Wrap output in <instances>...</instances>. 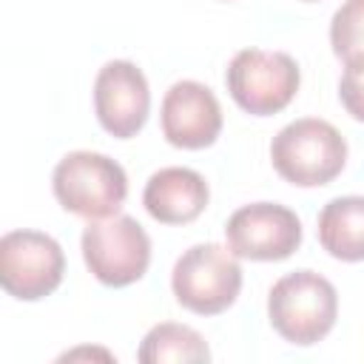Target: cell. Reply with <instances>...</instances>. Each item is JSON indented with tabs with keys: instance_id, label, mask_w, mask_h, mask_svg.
Listing matches in <instances>:
<instances>
[{
	"instance_id": "cell-1",
	"label": "cell",
	"mask_w": 364,
	"mask_h": 364,
	"mask_svg": "<svg viewBox=\"0 0 364 364\" xmlns=\"http://www.w3.org/2000/svg\"><path fill=\"white\" fill-rule=\"evenodd\" d=\"M267 316L284 341L310 347L333 330L338 316V293L321 273L293 270L270 287Z\"/></svg>"
},
{
	"instance_id": "cell-2",
	"label": "cell",
	"mask_w": 364,
	"mask_h": 364,
	"mask_svg": "<svg viewBox=\"0 0 364 364\" xmlns=\"http://www.w3.org/2000/svg\"><path fill=\"white\" fill-rule=\"evenodd\" d=\"M276 173L299 188H318L333 182L347 162V142L327 119L304 117L284 125L270 142Z\"/></svg>"
},
{
	"instance_id": "cell-3",
	"label": "cell",
	"mask_w": 364,
	"mask_h": 364,
	"mask_svg": "<svg viewBox=\"0 0 364 364\" xmlns=\"http://www.w3.org/2000/svg\"><path fill=\"white\" fill-rule=\"evenodd\" d=\"M57 202L82 219H105L119 213L128 196V176L122 165L97 151L65 154L51 176Z\"/></svg>"
},
{
	"instance_id": "cell-4",
	"label": "cell",
	"mask_w": 364,
	"mask_h": 364,
	"mask_svg": "<svg viewBox=\"0 0 364 364\" xmlns=\"http://www.w3.org/2000/svg\"><path fill=\"white\" fill-rule=\"evenodd\" d=\"M176 301L196 316H216L228 310L242 290V267L230 247L216 242L188 247L171 276Z\"/></svg>"
},
{
	"instance_id": "cell-5",
	"label": "cell",
	"mask_w": 364,
	"mask_h": 364,
	"mask_svg": "<svg viewBox=\"0 0 364 364\" xmlns=\"http://www.w3.org/2000/svg\"><path fill=\"white\" fill-rule=\"evenodd\" d=\"M82 259L97 282L128 287L139 282L151 264V239L134 216L114 213L94 219L82 230Z\"/></svg>"
},
{
	"instance_id": "cell-6",
	"label": "cell",
	"mask_w": 364,
	"mask_h": 364,
	"mask_svg": "<svg viewBox=\"0 0 364 364\" xmlns=\"http://www.w3.org/2000/svg\"><path fill=\"white\" fill-rule=\"evenodd\" d=\"M299 80L301 74L290 54L262 48H242L225 71L228 94L253 117H270L287 108L299 91Z\"/></svg>"
},
{
	"instance_id": "cell-7",
	"label": "cell",
	"mask_w": 364,
	"mask_h": 364,
	"mask_svg": "<svg viewBox=\"0 0 364 364\" xmlns=\"http://www.w3.org/2000/svg\"><path fill=\"white\" fill-rule=\"evenodd\" d=\"M65 273L63 247L40 230H11L0 239V284L20 301L54 293Z\"/></svg>"
},
{
	"instance_id": "cell-8",
	"label": "cell",
	"mask_w": 364,
	"mask_h": 364,
	"mask_svg": "<svg viewBox=\"0 0 364 364\" xmlns=\"http://www.w3.org/2000/svg\"><path fill=\"white\" fill-rule=\"evenodd\" d=\"M228 247L236 259L250 262H282L301 245L299 216L276 202H253L230 213L225 225Z\"/></svg>"
},
{
	"instance_id": "cell-9",
	"label": "cell",
	"mask_w": 364,
	"mask_h": 364,
	"mask_svg": "<svg viewBox=\"0 0 364 364\" xmlns=\"http://www.w3.org/2000/svg\"><path fill=\"white\" fill-rule=\"evenodd\" d=\"M148 108H151L148 80L134 63L111 60L100 68L94 80V114L111 136L117 139L134 136L145 125Z\"/></svg>"
},
{
	"instance_id": "cell-10",
	"label": "cell",
	"mask_w": 364,
	"mask_h": 364,
	"mask_svg": "<svg viewBox=\"0 0 364 364\" xmlns=\"http://www.w3.org/2000/svg\"><path fill=\"white\" fill-rule=\"evenodd\" d=\"M159 122L165 139L173 148L199 151L216 142L222 131V108L208 85L196 80H179L165 91Z\"/></svg>"
},
{
	"instance_id": "cell-11",
	"label": "cell",
	"mask_w": 364,
	"mask_h": 364,
	"mask_svg": "<svg viewBox=\"0 0 364 364\" xmlns=\"http://www.w3.org/2000/svg\"><path fill=\"white\" fill-rule=\"evenodd\" d=\"M208 182L191 168H159L142 191L145 210L162 225H188L208 208Z\"/></svg>"
},
{
	"instance_id": "cell-12",
	"label": "cell",
	"mask_w": 364,
	"mask_h": 364,
	"mask_svg": "<svg viewBox=\"0 0 364 364\" xmlns=\"http://www.w3.org/2000/svg\"><path fill=\"white\" fill-rule=\"evenodd\" d=\"M318 242L341 262H364V196L330 199L318 213Z\"/></svg>"
},
{
	"instance_id": "cell-13",
	"label": "cell",
	"mask_w": 364,
	"mask_h": 364,
	"mask_svg": "<svg viewBox=\"0 0 364 364\" xmlns=\"http://www.w3.org/2000/svg\"><path fill=\"white\" fill-rule=\"evenodd\" d=\"M136 355H139L142 364H165V361L199 364V361H210V350H208L205 338L193 327L173 324V321H162V324L151 327L148 336L142 338Z\"/></svg>"
},
{
	"instance_id": "cell-14",
	"label": "cell",
	"mask_w": 364,
	"mask_h": 364,
	"mask_svg": "<svg viewBox=\"0 0 364 364\" xmlns=\"http://www.w3.org/2000/svg\"><path fill=\"white\" fill-rule=\"evenodd\" d=\"M333 54L347 65L364 60V0H344L330 20Z\"/></svg>"
},
{
	"instance_id": "cell-15",
	"label": "cell",
	"mask_w": 364,
	"mask_h": 364,
	"mask_svg": "<svg viewBox=\"0 0 364 364\" xmlns=\"http://www.w3.org/2000/svg\"><path fill=\"white\" fill-rule=\"evenodd\" d=\"M338 100L353 119L364 122V60H353L344 65L338 82Z\"/></svg>"
},
{
	"instance_id": "cell-16",
	"label": "cell",
	"mask_w": 364,
	"mask_h": 364,
	"mask_svg": "<svg viewBox=\"0 0 364 364\" xmlns=\"http://www.w3.org/2000/svg\"><path fill=\"white\" fill-rule=\"evenodd\" d=\"M301 3H316V0H301Z\"/></svg>"
}]
</instances>
